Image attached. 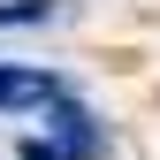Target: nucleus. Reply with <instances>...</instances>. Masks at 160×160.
I'll return each instance as SVG.
<instances>
[{"label":"nucleus","instance_id":"1","mask_svg":"<svg viewBox=\"0 0 160 160\" xmlns=\"http://www.w3.org/2000/svg\"><path fill=\"white\" fill-rule=\"evenodd\" d=\"M46 145L61 152V160H107V130H99V114L84 107V99H53L46 107Z\"/></svg>","mask_w":160,"mask_h":160},{"label":"nucleus","instance_id":"2","mask_svg":"<svg viewBox=\"0 0 160 160\" xmlns=\"http://www.w3.org/2000/svg\"><path fill=\"white\" fill-rule=\"evenodd\" d=\"M61 92H69V84H61L53 69H23V61L0 69V114H15V107H53Z\"/></svg>","mask_w":160,"mask_h":160},{"label":"nucleus","instance_id":"4","mask_svg":"<svg viewBox=\"0 0 160 160\" xmlns=\"http://www.w3.org/2000/svg\"><path fill=\"white\" fill-rule=\"evenodd\" d=\"M15 160H61V152H53L46 137H23V145H15Z\"/></svg>","mask_w":160,"mask_h":160},{"label":"nucleus","instance_id":"3","mask_svg":"<svg viewBox=\"0 0 160 160\" xmlns=\"http://www.w3.org/2000/svg\"><path fill=\"white\" fill-rule=\"evenodd\" d=\"M53 0H0V31H23V23H46Z\"/></svg>","mask_w":160,"mask_h":160}]
</instances>
